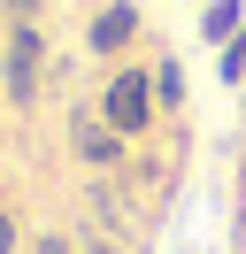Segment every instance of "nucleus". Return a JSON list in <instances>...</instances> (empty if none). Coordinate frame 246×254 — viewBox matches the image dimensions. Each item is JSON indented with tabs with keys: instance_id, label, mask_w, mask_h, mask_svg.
Returning <instances> with one entry per match:
<instances>
[{
	"instance_id": "nucleus-7",
	"label": "nucleus",
	"mask_w": 246,
	"mask_h": 254,
	"mask_svg": "<svg viewBox=\"0 0 246 254\" xmlns=\"http://www.w3.org/2000/svg\"><path fill=\"white\" fill-rule=\"evenodd\" d=\"M215 77H223V85H246V31L231 39V47H215Z\"/></svg>"
},
{
	"instance_id": "nucleus-1",
	"label": "nucleus",
	"mask_w": 246,
	"mask_h": 254,
	"mask_svg": "<svg viewBox=\"0 0 246 254\" xmlns=\"http://www.w3.org/2000/svg\"><path fill=\"white\" fill-rule=\"evenodd\" d=\"M154 116H162V100H154V69H116V77L100 85V124H108V131L146 139Z\"/></svg>"
},
{
	"instance_id": "nucleus-3",
	"label": "nucleus",
	"mask_w": 246,
	"mask_h": 254,
	"mask_svg": "<svg viewBox=\"0 0 246 254\" xmlns=\"http://www.w3.org/2000/svg\"><path fill=\"white\" fill-rule=\"evenodd\" d=\"M138 31H146V16H138L131 0H100V8H92V23H85V47L100 54V62H116Z\"/></svg>"
},
{
	"instance_id": "nucleus-6",
	"label": "nucleus",
	"mask_w": 246,
	"mask_h": 254,
	"mask_svg": "<svg viewBox=\"0 0 246 254\" xmlns=\"http://www.w3.org/2000/svg\"><path fill=\"white\" fill-rule=\"evenodd\" d=\"M154 100H162V108H184V69H177V54H154Z\"/></svg>"
},
{
	"instance_id": "nucleus-10",
	"label": "nucleus",
	"mask_w": 246,
	"mask_h": 254,
	"mask_svg": "<svg viewBox=\"0 0 246 254\" xmlns=\"http://www.w3.org/2000/svg\"><path fill=\"white\" fill-rule=\"evenodd\" d=\"M0 254H15V216L0 208Z\"/></svg>"
},
{
	"instance_id": "nucleus-11",
	"label": "nucleus",
	"mask_w": 246,
	"mask_h": 254,
	"mask_svg": "<svg viewBox=\"0 0 246 254\" xmlns=\"http://www.w3.org/2000/svg\"><path fill=\"white\" fill-rule=\"evenodd\" d=\"M239 124H246V85H239Z\"/></svg>"
},
{
	"instance_id": "nucleus-9",
	"label": "nucleus",
	"mask_w": 246,
	"mask_h": 254,
	"mask_svg": "<svg viewBox=\"0 0 246 254\" xmlns=\"http://www.w3.org/2000/svg\"><path fill=\"white\" fill-rule=\"evenodd\" d=\"M31 254H77V239H62V231H39V239H31Z\"/></svg>"
},
{
	"instance_id": "nucleus-4",
	"label": "nucleus",
	"mask_w": 246,
	"mask_h": 254,
	"mask_svg": "<svg viewBox=\"0 0 246 254\" xmlns=\"http://www.w3.org/2000/svg\"><path fill=\"white\" fill-rule=\"evenodd\" d=\"M69 146H77V162H85V170H123V146H131V139H123V131H108L100 124V116H77V124H69Z\"/></svg>"
},
{
	"instance_id": "nucleus-8",
	"label": "nucleus",
	"mask_w": 246,
	"mask_h": 254,
	"mask_svg": "<svg viewBox=\"0 0 246 254\" xmlns=\"http://www.w3.org/2000/svg\"><path fill=\"white\" fill-rule=\"evenodd\" d=\"M77 254H123V239H116V231H92V223H85V239H77Z\"/></svg>"
},
{
	"instance_id": "nucleus-5",
	"label": "nucleus",
	"mask_w": 246,
	"mask_h": 254,
	"mask_svg": "<svg viewBox=\"0 0 246 254\" xmlns=\"http://www.w3.org/2000/svg\"><path fill=\"white\" fill-rule=\"evenodd\" d=\"M239 31H246V0H208L200 8V39L208 47H231Z\"/></svg>"
},
{
	"instance_id": "nucleus-2",
	"label": "nucleus",
	"mask_w": 246,
	"mask_h": 254,
	"mask_svg": "<svg viewBox=\"0 0 246 254\" xmlns=\"http://www.w3.org/2000/svg\"><path fill=\"white\" fill-rule=\"evenodd\" d=\"M39 77H46V39H39V23H8L0 85H8V100H15V108H31V100H39Z\"/></svg>"
}]
</instances>
